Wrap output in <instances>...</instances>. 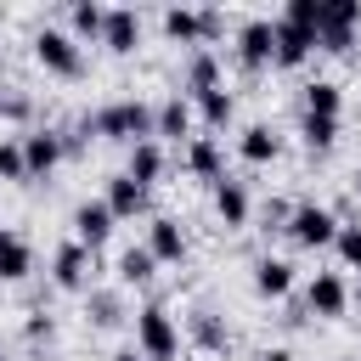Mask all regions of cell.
<instances>
[{"label": "cell", "mask_w": 361, "mask_h": 361, "mask_svg": "<svg viewBox=\"0 0 361 361\" xmlns=\"http://www.w3.org/2000/svg\"><path fill=\"white\" fill-rule=\"evenodd\" d=\"M79 135H102V141H152L158 135V107L141 102V96H118V102H102L96 113L79 118Z\"/></svg>", "instance_id": "6da1fadb"}, {"label": "cell", "mask_w": 361, "mask_h": 361, "mask_svg": "<svg viewBox=\"0 0 361 361\" xmlns=\"http://www.w3.org/2000/svg\"><path fill=\"white\" fill-rule=\"evenodd\" d=\"M130 322H135V350L147 361H175L180 355V327H175V316L164 305H141Z\"/></svg>", "instance_id": "7a4b0ae2"}, {"label": "cell", "mask_w": 361, "mask_h": 361, "mask_svg": "<svg viewBox=\"0 0 361 361\" xmlns=\"http://www.w3.org/2000/svg\"><path fill=\"white\" fill-rule=\"evenodd\" d=\"M338 226H344V220H338L327 203H293V214H288L282 231H288L293 248H333V243H338Z\"/></svg>", "instance_id": "3957f363"}, {"label": "cell", "mask_w": 361, "mask_h": 361, "mask_svg": "<svg viewBox=\"0 0 361 361\" xmlns=\"http://www.w3.org/2000/svg\"><path fill=\"white\" fill-rule=\"evenodd\" d=\"M355 28H361V0H322V17H316V51L344 56V51L355 45Z\"/></svg>", "instance_id": "277c9868"}, {"label": "cell", "mask_w": 361, "mask_h": 361, "mask_svg": "<svg viewBox=\"0 0 361 361\" xmlns=\"http://www.w3.org/2000/svg\"><path fill=\"white\" fill-rule=\"evenodd\" d=\"M34 62L45 68V73H56V79H79L85 73V51H79V39L68 34V28H39L34 34Z\"/></svg>", "instance_id": "5b68a950"}, {"label": "cell", "mask_w": 361, "mask_h": 361, "mask_svg": "<svg viewBox=\"0 0 361 361\" xmlns=\"http://www.w3.org/2000/svg\"><path fill=\"white\" fill-rule=\"evenodd\" d=\"M271 56H276V17H243V28H237V62H243V73L271 68Z\"/></svg>", "instance_id": "8992f818"}, {"label": "cell", "mask_w": 361, "mask_h": 361, "mask_svg": "<svg viewBox=\"0 0 361 361\" xmlns=\"http://www.w3.org/2000/svg\"><path fill=\"white\" fill-rule=\"evenodd\" d=\"M51 282L62 293H90V248L79 237H68L56 254H51Z\"/></svg>", "instance_id": "52a82bcc"}, {"label": "cell", "mask_w": 361, "mask_h": 361, "mask_svg": "<svg viewBox=\"0 0 361 361\" xmlns=\"http://www.w3.org/2000/svg\"><path fill=\"white\" fill-rule=\"evenodd\" d=\"M305 310L322 316V322H338V316L350 310V282H344L338 271H316L310 288H305Z\"/></svg>", "instance_id": "ba28073f"}, {"label": "cell", "mask_w": 361, "mask_h": 361, "mask_svg": "<svg viewBox=\"0 0 361 361\" xmlns=\"http://www.w3.org/2000/svg\"><path fill=\"white\" fill-rule=\"evenodd\" d=\"M62 158H68V135H62V130H51V124H45V130H28V135H23V164H28V180L51 175Z\"/></svg>", "instance_id": "9c48e42d"}, {"label": "cell", "mask_w": 361, "mask_h": 361, "mask_svg": "<svg viewBox=\"0 0 361 361\" xmlns=\"http://www.w3.org/2000/svg\"><path fill=\"white\" fill-rule=\"evenodd\" d=\"M310 56H316V28L276 17V56H271V68H305Z\"/></svg>", "instance_id": "30bf717a"}, {"label": "cell", "mask_w": 361, "mask_h": 361, "mask_svg": "<svg viewBox=\"0 0 361 361\" xmlns=\"http://www.w3.org/2000/svg\"><path fill=\"white\" fill-rule=\"evenodd\" d=\"M226 85V68H220V56L209 51V45H197L192 56H186V68H180V96L186 102H197L203 90H220Z\"/></svg>", "instance_id": "8fae6325"}, {"label": "cell", "mask_w": 361, "mask_h": 361, "mask_svg": "<svg viewBox=\"0 0 361 361\" xmlns=\"http://www.w3.org/2000/svg\"><path fill=\"white\" fill-rule=\"evenodd\" d=\"M102 45L113 56H130L141 45V11L135 6H107V23H102Z\"/></svg>", "instance_id": "7c38bea8"}, {"label": "cell", "mask_w": 361, "mask_h": 361, "mask_svg": "<svg viewBox=\"0 0 361 361\" xmlns=\"http://www.w3.org/2000/svg\"><path fill=\"white\" fill-rule=\"evenodd\" d=\"M214 214H220V226H226V231H243V226H248V214H254V197H248V186H243L237 175L214 180Z\"/></svg>", "instance_id": "4fadbf2b"}, {"label": "cell", "mask_w": 361, "mask_h": 361, "mask_svg": "<svg viewBox=\"0 0 361 361\" xmlns=\"http://www.w3.org/2000/svg\"><path fill=\"white\" fill-rule=\"evenodd\" d=\"M113 226H118V220H113V209H107L102 197H85V203L73 209V237H79L90 254H96V248L113 237Z\"/></svg>", "instance_id": "5bb4252c"}, {"label": "cell", "mask_w": 361, "mask_h": 361, "mask_svg": "<svg viewBox=\"0 0 361 361\" xmlns=\"http://www.w3.org/2000/svg\"><path fill=\"white\" fill-rule=\"evenodd\" d=\"M147 248H152L158 265H180V259H186V231H180V220H175V214H152V220H147Z\"/></svg>", "instance_id": "9a60e30c"}, {"label": "cell", "mask_w": 361, "mask_h": 361, "mask_svg": "<svg viewBox=\"0 0 361 361\" xmlns=\"http://www.w3.org/2000/svg\"><path fill=\"white\" fill-rule=\"evenodd\" d=\"M102 203L113 209V220H135V214H147V203H152V197H147V186H141V180H130V175L118 169V175H107Z\"/></svg>", "instance_id": "2e32d148"}, {"label": "cell", "mask_w": 361, "mask_h": 361, "mask_svg": "<svg viewBox=\"0 0 361 361\" xmlns=\"http://www.w3.org/2000/svg\"><path fill=\"white\" fill-rule=\"evenodd\" d=\"M254 293L259 299H288L293 293V265L282 254H259L254 259Z\"/></svg>", "instance_id": "e0dca14e"}, {"label": "cell", "mask_w": 361, "mask_h": 361, "mask_svg": "<svg viewBox=\"0 0 361 361\" xmlns=\"http://www.w3.org/2000/svg\"><path fill=\"white\" fill-rule=\"evenodd\" d=\"M186 169L197 175V180H226V152H220V141L214 135H192L186 141Z\"/></svg>", "instance_id": "ac0fdd59"}, {"label": "cell", "mask_w": 361, "mask_h": 361, "mask_svg": "<svg viewBox=\"0 0 361 361\" xmlns=\"http://www.w3.org/2000/svg\"><path fill=\"white\" fill-rule=\"evenodd\" d=\"M186 338H192L197 350H209V355H226V350H231V327H226L214 310H192V316H186Z\"/></svg>", "instance_id": "d6986e66"}, {"label": "cell", "mask_w": 361, "mask_h": 361, "mask_svg": "<svg viewBox=\"0 0 361 361\" xmlns=\"http://www.w3.org/2000/svg\"><path fill=\"white\" fill-rule=\"evenodd\" d=\"M276 152H282V135H276L271 124H248V130L237 135V158L254 164V169H259V164H276Z\"/></svg>", "instance_id": "ffe728a7"}, {"label": "cell", "mask_w": 361, "mask_h": 361, "mask_svg": "<svg viewBox=\"0 0 361 361\" xmlns=\"http://www.w3.org/2000/svg\"><path fill=\"white\" fill-rule=\"evenodd\" d=\"M192 124H197V107H192L180 90L158 102V135H169V141H180V135H186V141H192Z\"/></svg>", "instance_id": "44dd1931"}, {"label": "cell", "mask_w": 361, "mask_h": 361, "mask_svg": "<svg viewBox=\"0 0 361 361\" xmlns=\"http://www.w3.org/2000/svg\"><path fill=\"white\" fill-rule=\"evenodd\" d=\"M85 316H90L96 327H118V322L135 316V310L124 305V288H90V293H85Z\"/></svg>", "instance_id": "7402d4cb"}, {"label": "cell", "mask_w": 361, "mask_h": 361, "mask_svg": "<svg viewBox=\"0 0 361 361\" xmlns=\"http://www.w3.org/2000/svg\"><path fill=\"white\" fill-rule=\"evenodd\" d=\"M124 175H130V180H141V186L152 192V180L164 175V141H158V135H152V141H135V147H130Z\"/></svg>", "instance_id": "603a6c76"}, {"label": "cell", "mask_w": 361, "mask_h": 361, "mask_svg": "<svg viewBox=\"0 0 361 361\" xmlns=\"http://www.w3.org/2000/svg\"><path fill=\"white\" fill-rule=\"evenodd\" d=\"M158 23H164V34H169L175 45H192V51L203 45V17H197V6H169Z\"/></svg>", "instance_id": "cb8c5ba5"}, {"label": "cell", "mask_w": 361, "mask_h": 361, "mask_svg": "<svg viewBox=\"0 0 361 361\" xmlns=\"http://www.w3.org/2000/svg\"><path fill=\"white\" fill-rule=\"evenodd\" d=\"M152 276H158L152 248H147V243H130V248L118 254V288H141V282H152Z\"/></svg>", "instance_id": "d4e9b609"}, {"label": "cell", "mask_w": 361, "mask_h": 361, "mask_svg": "<svg viewBox=\"0 0 361 361\" xmlns=\"http://www.w3.org/2000/svg\"><path fill=\"white\" fill-rule=\"evenodd\" d=\"M305 113H316V118H344V90H338L333 79H310V85H305Z\"/></svg>", "instance_id": "484cf974"}, {"label": "cell", "mask_w": 361, "mask_h": 361, "mask_svg": "<svg viewBox=\"0 0 361 361\" xmlns=\"http://www.w3.org/2000/svg\"><path fill=\"white\" fill-rule=\"evenodd\" d=\"M192 107H197V118H203L209 130H226V124L237 118V96H231L226 85H220V90H203V96H197Z\"/></svg>", "instance_id": "4316f807"}, {"label": "cell", "mask_w": 361, "mask_h": 361, "mask_svg": "<svg viewBox=\"0 0 361 361\" xmlns=\"http://www.w3.org/2000/svg\"><path fill=\"white\" fill-rule=\"evenodd\" d=\"M28 271H34V248H28V237L11 231V237L0 243V282H23Z\"/></svg>", "instance_id": "83f0119b"}, {"label": "cell", "mask_w": 361, "mask_h": 361, "mask_svg": "<svg viewBox=\"0 0 361 361\" xmlns=\"http://www.w3.org/2000/svg\"><path fill=\"white\" fill-rule=\"evenodd\" d=\"M68 23H73V39H102L107 6H96V0H73V6H68Z\"/></svg>", "instance_id": "f1b7e54d"}, {"label": "cell", "mask_w": 361, "mask_h": 361, "mask_svg": "<svg viewBox=\"0 0 361 361\" xmlns=\"http://www.w3.org/2000/svg\"><path fill=\"white\" fill-rule=\"evenodd\" d=\"M299 141H305V152H333V141H338V118H316V113H305V118H299Z\"/></svg>", "instance_id": "f546056e"}, {"label": "cell", "mask_w": 361, "mask_h": 361, "mask_svg": "<svg viewBox=\"0 0 361 361\" xmlns=\"http://www.w3.org/2000/svg\"><path fill=\"white\" fill-rule=\"evenodd\" d=\"M0 180H28V164H23V135H6V141H0Z\"/></svg>", "instance_id": "4dcf8cb0"}, {"label": "cell", "mask_w": 361, "mask_h": 361, "mask_svg": "<svg viewBox=\"0 0 361 361\" xmlns=\"http://www.w3.org/2000/svg\"><path fill=\"white\" fill-rule=\"evenodd\" d=\"M333 248H338V259H344L350 271H361V220H344V226H338V243H333Z\"/></svg>", "instance_id": "1f68e13d"}, {"label": "cell", "mask_w": 361, "mask_h": 361, "mask_svg": "<svg viewBox=\"0 0 361 361\" xmlns=\"http://www.w3.org/2000/svg\"><path fill=\"white\" fill-rule=\"evenodd\" d=\"M282 17H288V23H305V28H316V17H322V0H288V6H282Z\"/></svg>", "instance_id": "d6a6232c"}, {"label": "cell", "mask_w": 361, "mask_h": 361, "mask_svg": "<svg viewBox=\"0 0 361 361\" xmlns=\"http://www.w3.org/2000/svg\"><path fill=\"white\" fill-rule=\"evenodd\" d=\"M197 17H203V45L214 51V39L226 34V11H220V6H197Z\"/></svg>", "instance_id": "836d02e7"}, {"label": "cell", "mask_w": 361, "mask_h": 361, "mask_svg": "<svg viewBox=\"0 0 361 361\" xmlns=\"http://www.w3.org/2000/svg\"><path fill=\"white\" fill-rule=\"evenodd\" d=\"M34 107H28V96H17V90H0V118H28Z\"/></svg>", "instance_id": "e575fe53"}, {"label": "cell", "mask_w": 361, "mask_h": 361, "mask_svg": "<svg viewBox=\"0 0 361 361\" xmlns=\"http://www.w3.org/2000/svg\"><path fill=\"white\" fill-rule=\"evenodd\" d=\"M51 333H56L51 316H28V322H23V338H28V344H39V338H51Z\"/></svg>", "instance_id": "d590c367"}, {"label": "cell", "mask_w": 361, "mask_h": 361, "mask_svg": "<svg viewBox=\"0 0 361 361\" xmlns=\"http://www.w3.org/2000/svg\"><path fill=\"white\" fill-rule=\"evenodd\" d=\"M254 361H293V350H282V344H276V350H259Z\"/></svg>", "instance_id": "8d00e7d4"}, {"label": "cell", "mask_w": 361, "mask_h": 361, "mask_svg": "<svg viewBox=\"0 0 361 361\" xmlns=\"http://www.w3.org/2000/svg\"><path fill=\"white\" fill-rule=\"evenodd\" d=\"M113 361H147V355H141L135 344H124V350H113Z\"/></svg>", "instance_id": "74e56055"}, {"label": "cell", "mask_w": 361, "mask_h": 361, "mask_svg": "<svg viewBox=\"0 0 361 361\" xmlns=\"http://www.w3.org/2000/svg\"><path fill=\"white\" fill-rule=\"evenodd\" d=\"M350 299H361V276H355V288H350Z\"/></svg>", "instance_id": "f35d334b"}, {"label": "cell", "mask_w": 361, "mask_h": 361, "mask_svg": "<svg viewBox=\"0 0 361 361\" xmlns=\"http://www.w3.org/2000/svg\"><path fill=\"white\" fill-rule=\"evenodd\" d=\"M6 237H11V231H6V226H0V243H6Z\"/></svg>", "instance_id": "ab89813d"}, {"label": "cell", "mask_w": 361, "mask_h": 361, "mask_svg": "<svg viewBox=\"0 0 361 361\" xmlns=\"http://www.w3.org/2000/svg\"><path fill=\"white\" fill-rule=\"evenodd\" d=\"M355 192H361V169H355Z\"/></svg>", "instance_id": "60d3db41"}]
</instances>
